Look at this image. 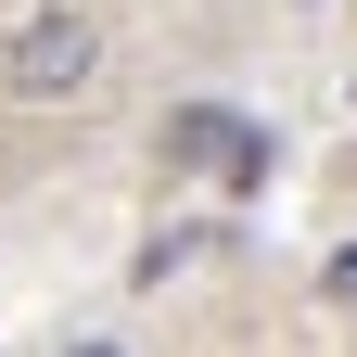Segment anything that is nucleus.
I'll return each mask as SVG.
<instances>
[{
    "label": "nucleus",
    "mask_w": 357,
    "mask_h": 357,
    "mask_svg": "<svg viewBox=\"0 0 357 357\" xmlns=\"http://www.w3.org/2000/svg\"><path fill=\"white\" fill-rule=\"evenodd\" d=\"M115 64V26L89 13V0H38V13H13V38H0V102H26V115H64L89 102Z\"/></svg>",
    "instance_id": "obj_1"
},
{
    "label": "nucleus",
    "mask_w": 357,
    "mask_h": 357,
    "mask_svg": "<svg viewBox=\"0 0 357 357\" xmlns=\"http://www.w3.org/2000/svg\"><path fill=\"white\" fill-rule=\"evenodd\" d=\"M268 166H281V141H268V128H243V141H230V166H217L204 192H217V204H255V192H268Z\"/></svg>",
    "instance_id": "obj_3"
},
{
    "label": "nucleus",
    "mask_w": 357,
    "mask_h": 357,
    "mask_svg": "<svg viewBox=\"0 0 357 357\" xmlns=\"http://www.w3.org/2000/svg\"><path fill=\"white\" fill-rule=\"evenodd\" d=\"M192 255H204L192 230H166V243H141V294H166V281H178V268H192Z\"/></svg>",
    "instance_id": "obj_4"
},
{
    "label": "nucleus",
    "mask_w": 357,
    "mask_h": 357,
    "mask_svg": "<svg viewBox=\"0 0 357 357\" xmlns=\"http://www.w3.org/2000/svg\"><path fill=\"white\" fill-rule=\"evenodd\" d=\"M230 141H243L230 102H178V115H166V166H178V178H217V166H230Z\"/></svg>",
    "instance_id": "obj_2"
},
{
    "label": "nucleus",
    "mask_w": 357,
    "mask_h": 357,
    "mask_svg": "<svg viewBox=\"0 0 357 357\" xmlns=\"http://www.w3.org/2000/svg\"><path fill=\"white\" fill-rule=\"evenodd\" d=\"M319 306H332V319H357V243H332V255H319Z\"/></svg>",
    "instance_id": "obj_5"
},
{
    "label": "nucleus",
    "mask_w": 357,
    "mask_h": 357,
    "mask_svg": "<svg viewBox=\"0 0 357 357\" xmlns=\"http://www.w3.org/2000/svg\"><path fill=\"white\" fill-rule=\"evenodd\" d=\"M64 357H141V344H115V332H77V344H64Z\"/></svg>",
    "instance_id": "obj_6"
}]
</instances>
